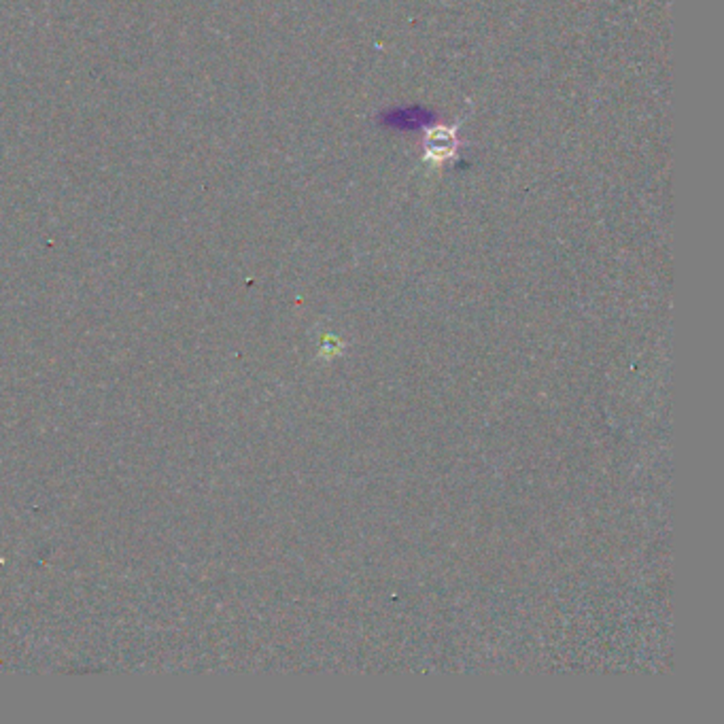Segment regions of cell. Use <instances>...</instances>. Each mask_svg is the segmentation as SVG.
<instances>
[{
	"label": "cell",
	"mask_w": 724,
	"mask_h": 724,
	"mask_svg": "<svg viewBox=\"0 0 724 724\" xmlns=\"http://www.w3.org/2000/svg\"><path fill=\"white\" fill-rule=\"evenodd\" d=\"M427 157L432 159H442V157H450L455 153V132L442 136V130H434L427 139V147H425Z\"/></svg>",
	"instance_id": "6da1fadb"
},
{
	"label": "cell",
	"mask_w": 724,
	"mask_h": 724,
	"mask_svg": "<svg viewBox=\"0 0 724 724\" xmlns=\"http://www.w3.org/2000/svg\"><path fill=\"white\" fill-rule=\"evenodd\" d=\"M425 113L420 111V108H406V111H395L393 117H389V122L391 126H397V128H416L420 126V117H423Z\"/></svg>",
	"instance_id": "7a4b0ae2"
}]
</instances>
